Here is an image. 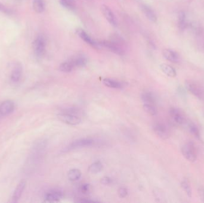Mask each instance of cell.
<instances>
[{"instance_id":"f546056e","label":"cell","mask_w":204,"mask_h":203,"mask_svg":"<svg viewBox=\"0 0 204 203\" xmlns=\"http://www.w3.org/2000/svg\"><path fill=\"white\" fill-rule=\"evenodd\" d=\"M91 189V186L88 183H84L80 187V191L83 194H87L90 192Z\"/></svg>"},{"instance_id":"44dd1931","label":"cell","mask_w":204,"mask_h":203,"mask_svg":"<svg viewBox=\"0 0 204 203\" xmlns=\"http://www.w3.org/2000/svg\"><path fill=\"white\" fill-rule=\"evenodd\" d=\"M33 8L37 13H41L45 9L44 0H33Z\"/></svg>"},{"instance_id":"8992f818","label":"cell","mask_w":204,"mask_h":203,"mask_svg":"<svg viewBox=\"0 0 204 203\" xmlns=\"http://www.w3.org/2000/svg\"><path fill=\"white\" fill-rule=\"evenodd\" d=\"M15 109V104L11 100L3 101L0 105V114L6 116L11 114Z\"/></svg>"},{"instance_id":"e0dca14e","label":"cell","mask_w":204,"mask_h":203,"mask_svg":"<svg viewBox=\"0 0 204 203\" xmlns=\"http://www.w3.org/2000/svg\"><path fill=\"white\" fill-rule=\"evenodd\" d=\"M76 32H77V34L79 36V37L82 39H83L87 44L93 47H97V44L94 41V40L88 36V35L84 30L81 29H77Z\"/></svg>"},{"instance_id":"1f68e13d","label":"cell","mask_w":204,"mask_h":203,"mask_svg":"<svg viewBox=\"0 0 204 203\" xmlns=\"http://www.w3.org/2000/svg\"><path fill=\"white\" fill-rule=\"evenodd\" d=\"M0 11L5 13L6 15H10L11 13V11L7 8L4 5H3L1 3H0Z\"/></svg>"},{"instance_id":"7a4b0ae2","label":"cell","mask_w":204,"mask_h":203,"mask_svg":"<svg viewBox=\"0 0 204 203\" xmlns=\"http://www.w3.org/2000/svg\"><path fill=\"white\" fill-rule=\"evenodd\" d=\"M57 117L63 123L69 125L75 126L81 122V119L79 116L63 111L57 115Z\"/></svg>"},{"instance_id":"9c48e42d","label":"cell","mask_w":204,"mask_h":203,"mask_svg":"<svg viewBox=\"0 0 204 203\" xmlns=\"http://www.w3.org/2000/svg\"><path fill=\"white\" fill-rule=\"evenodd\" d=\"M26 182L25 181H22L20 182L17 185L15 190L13 193L12 196V202L14 203H16L19 201L20 198H21L22 194L26 188Z\"/></svg>"},{"instance_id":"3957f363","label":"cell","mask_w":204,"mask_h":203,"mask_svg":"<svg viewBox=\"0 0 204 203\" xmlns=\"http://www.w3.org/2000/svg\"><path fill=\"white\" fill-rule=\"evenodd\" d=\"M182 153L183 156L189 161L195 162L197 158L196 150L193 144L189 142L183 145L182 147Z\"/></svg>"},{"instance_id":"9a60e30c","label":"cell","mask_w":204,"mask_h":203,"mask_svg":"<svg viewBox=\"0 0 204 203\" xmlns=\"http://www.w3.org/2000/svg\"><path fill=\"white\" fill-rule=\"evenodd\" d=\"M141 100L144 104L155 105L156 98L154 95L150 92H145L141 94Z\"/></svg>"},{"instance_id":"8fae6325","label":"cell","mask_w":204,"mask_h":203,"mask_svg":"<svg viewBox=\"0 0 204 203\" xmlns=\"http://www.w3.org/2000/svg\"><path fill=\"white\" fill-rule=\"evenodd\" d=\"M94 141L91 138H81L74 141L70 145L71 148H77L88 146L93 145Z\"/></svg>"},{"instance_id":"5b68a950","label":"cell","mask_w":204,"mask_h":203,"mask_svg":"<svg viewBox=\"0 0 204 203\" xmlns=\"http://www.w3.org/2000/svg\"><path fill=\"white\" fill-rule=\"evenodd\" d=\"M100 44L105 48H107V49L117 54L122 55L124 54V51L122 49L121 45L118 43L114 41V40H103L101 42Z\"/></svg>"},{"instance_id":"484cf974","label":"cell","mask_w":204,"mask_h":203,"mask_svg":"<svg viewBox=\"0 0 204 203\" xmlns=\"http://www.w3.org/2000/svg\"><path fill=\"white\" fill-rule=\"evenodd\" d=\"M181 186L183 188L184 192L186 193L187 195L189 197H191L192 192V189L191 187L190 186V184L187 179H184L181 182Z\"/></svg>"},{"instance_id":"4dcf8cb0","label":"cell","mask_w":204,"mask_h":203,"mask_svg":"<svg viewBox=\"0 0 204 203\" xmlns=\"http://www.w3.org/2000/svg\"><path fill=\"white\" fill-rule=\"evenodd\" d=\"M118 194L121 198H125L128 195L127 189L125 188H121L119 189Z\"/></svg>"},{"instance_id":"603a6c76","label":"cell","mask_w":204,"mask_h":203,"mask_svg":"<svg viewBox=\"0 0 204 203\" xmlns=\"http://www.w3.org/2000/svg\"><path fill=\"white\" fill-rule=\"evenodd\" d=\"M81 176V173L79 170L74 169L68 172V178L71 181H76L80 179Z\"/></svg>"},{"instance_id":"2e32d148","label":"cell","mask_w":204,"mask_h":203,"mask_svg":"<svg viewBox=\"0 0 204 203\" xmlns=\"http://www.w3.org/2000/svg\"><path fill=\"white\" fill-rule=\"evenodd\" d=\"M142 10L147 18L152 22H155L157 20V17L154 11L146 5L142 6Z\"/></svg>"},{"instance_id":"52a82bcc","label":"cell","mask_w":204,"mask_h":203,"mask_svg":"<svg viewBox=\"0 0 204 203\" xmlns=\"http://www.w3.org/2000/svg\"><path fill=\"white\" fill-rule=\"evenodd\" d=\"M154 132L158 136L163 139H166L169 137V130L167 127L163 123H155L153 127Z\"/></svg>"},{"instance_id":"ffe728a7","label":"cell","mask_w":204,"mask_h":203,"mask_svg":"<svg viewBox=\"0 0 204 203\" xmlns=\"http://www.w3.org/2000/svg\"><path fill=\"white\" fill-rule=\"evenodd\" d=\"M74 67L75 66L74 65V63L71 59L69 60L62 63L59 66V69L60 71L63 72L67 73V72H71Z\"/></svg>"},{"instance_id":"4316f807","label":"cell","mask_w":204,"mask_h":203,"mask_svg":"<svg viewBox=\"0 0 204 203\" xmlns=\"http://www.w3.org/2000/svg\"><path fill=\"white\" fill-rule=\"evenodd\" d=\"M187 23L186 20V15L183 11L180 13L179 16V26L180 29L183 30L187 26Z\"/></svg>"},{"instance_id":"30bf717a","label":"cell","mask_w":204,"mask_h":203,"mask_svg":"<svg viewBox=\"0 0 204 203\" xmlns=\"http://www.w3.org/2000/svg\"><path fill=\"white\" fill-rule=\"evenodd\" d=\"M169 113L175 123L182 125L184 123V118L178 109L171 108L170 110Z\"/></svg>"},{"instance_id":"7402d4cb","label":"cell","mask_w":204,"mask_h":203,"mask_svg":"<svg viewBox=\"0 0 204 203\" xmlns=\"http://www.w3.org/2000/svg\"><path fill=\"white\" fill-rule=\"evenodd\" d=\"M71 60L72 61L75 67H84L86 65V64L87 63V59L85 57L81 56H79L73 58L71 59Z\"/></svg>"},{"instance_id":"277c9868","label":"cell","mask_w":204,"mask_h":203,"mask_svg":"<svg viewBox=\"0 0 204 203\" xmlns=\"http://www.w3.org/2000/svg\"><path fill=\"white\" fill-rule=\"evenodd\" d=\"M35 54L38 57H42L46 50V41L42 36H38L32 44Z\"/></svg>"},{"instance_id":"d6986e66","label":"cell","mask_w":204,"mask_h":203,"mask_svg":"<svg viewBox=\"0 0 204 203\" xmlns=\"http://www.w3.org/2000/svg\"><path fill=\"white\" fill-rule=\"evenodd\" d=\"M103 83L106 87L109 88H111L119 89L122 87V84L118 82V81H116L111 79H109V78L103 79Z\"/></svg>"},{"instance_id":"83f0119b","label":"cell","mask_w":204,"mask_h":203,"mask_svg":"<svg viewBox=\"0 0 204 203\" xmlns=\"http://www.w3.org/2000/svg\"><path fill=\"white\" fill-rule=\"evenodd\" d=\"M189 131L192 135H193L196 138H199L200 136L199 131L198 129V128L194 125V124H190L189 126Z\"/></svg>"},{"instance_id":"4fadbf2b","label":"cell","mask_w":204,"mask_h":203,"mask_svg":"<svg viewBox=\"0 0 204 203\" xmlns=\"http://www.w3.org/2000/svg\"><path fill=\"white\" fill-rule=\"evenodd\" d=\"M62 197L63 195L62 193L57 191H51L46 193L44 199L47 202H58Z\"/></svg>"},{"instance_id":"836d02e7","label":"cell","mask_w":204,"mask_h":203,"mask_svg":"<svg viewBox=\"0 0 204 203\" xmlns=\"http://www.w3.org/2000/svg\"><path fill=\"white\" fill-rule=\"evenodd\" d=\"M101 182L103 183V184H104V185H107V184H109L112 182V181H111V179L109 178V177H104L103 178H102L101 179Z\"/></svg>"},{"instance_id":"6da1fadb","label":"cell","mask_w":204,"mask_h":203,"mask_svg":"<svg viewBox=\"0 0 204 203\" xmlns=\"http://www.w3.org/2000/svg\"><path fill=\"white\" fill-rule=\"evenodd\" d=\"M185 84L187 89L193 96L200 100H204V90L199 84L193 80H187L185 82Z\"/></svg>"},{"instance_id":"7c38bea8","label":"cell","mask_w":204,"mask_h":203,"mask_svg":"<svg viewBox=\"0 0 204 203\" xmlns=\"http://www.w3.org/2000/svg\"><path fill=\"white\" fill-rule=\"evenodd\" d=\"M162 54L165 59L171 62L177 63L179 61V56L178 54L173 50L165 49L162 51Z\"/></svg>"},{"instance_id":"e575fe53","label":"cell","mask_w":204,"mask_h":203,"mask_svg":"<svg viewBox=\"0 0 204 203\" xmlns=\"http://www.w3.org/2000/svg\"><path fill=\"white\" fill-rule=\"evenodd\" d=\"M79 202H96L98 201H96V200H82L81 201H79Z\"/></svg>"},{"instance_id":"ac0fdd59","label":"cell","mask_w":204,"mask_h":203,"mask_svg":"<svg viewBox=\"0 0 204 203\" xmlns=\"http://www.w3.org/2000/svg\"><path fill=\"white\" fill-rule=\"evenodd\" d=\"M160 68L161 70L166 75L171 77H174L176 76L177 73L173 67L167 64H162L160 65Z\"/></svg>"},{"instance_id":"ba28073f","label":"cell","mask_w":204,"mask_h":203,"mask_svg":"<svg viewBox=\"0 0 204 203\" xmlns=\"http://www.w3.org/2000/svg\"><path fill=\"white\" fill-rule=\"evenodd\" d=\"M102 11L106 20L109 22L112 26H116L117 25L116 19L112 11L106 5H103L102 6Z\"/></svg>"},{"instance_id":"cb8c5ba5","label":"cell","mask_w":204,"mask_h":203,"mask_svg":"<svg viewBox=\"0 0 204 203\" xmlns=\"http://www.w3.org/2000/svg\"><path fill=\"white\" fill-rule=\"evenodd\" d=\"M103 165L100 161H96L93 163L88 168V170L91 173L96 174L102 171Z\"/></svg>"},{"instance_id":"5bb4252c","label":"cell","mask_w":204,"mask_h":203,"mask_svg":"<svg viewBox=\"0 0 204 203\" xmlns=\"http://www.w3.org/2000/svg\"><path fill=\"white\" fill-rule=\"evenodd\" d=\"M22 75V67L21 65L20 64H17L15 67L14 69H13L11 76H10V79L13 82L16 83L20 80L21 79Z\"/></svg>"},{"instance_id":"d6a6232c","label":"cell","mask_w":204,"mask_h":203,"mask_svg":"<svg viewBox=\"0 0 204 203\" xmlns=\"http://www.w3.org/2000/svg\"><path fill=\"white\" fill-rule=\"evenodd\" d=\"M198 193L200 198V200H202V202H204V188H199L198 189Z\"/></svg>"},{"instance_id":"d4e9b609","label":"cell","mask_w":204,"mask_h":203,"mask_svg":"<svg viewBox=\"0 0 204 203\" xmlns=\"http://www.w3.org/2000/svg\"><path fill=\"white\" fill-rule=\"evenodd\" d=\"M143 109L146 112L151 116H155L157 114L158 110L155 105L153 104H143Z\"/></svg>"},{"instance_id":"f1b7e54d","label":"cell","mask_w":204,"mask_h":203,"mask_svg":"<svg viewBox=\"0 0 204 203\" xmlns=\"http://www.w3.org/2000/svg\"><path fill=\"white\" fill-rule=\"evenodd\" d=\"M60 4L64 7L72 10L74 8V6L72 5L70 0H59Z\"/></svg>"}]
</instances>
